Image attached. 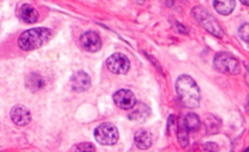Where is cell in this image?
I'll return each mask as SVG.
<instances>
[{
    "label": "cell",
    "instance_id": "30bf717a",
    "mask_svg": "<svg viewBox=\"0 0 249 152\" xmlns=\"http://www.w3.org/2000/svg\"><path fill=\"white\" fill-rule=\"evenodd\" d=\"M70 84L75 92L81 93L88 90L90 86V77L84 71L76 72L70 78Z\"/></svg>",
    "mask_w": 249,
    "mask_h": 152
},
{
    "label": "cell",
    "instance_id": "4fadbf2b",
    "mask_svg": "<svg viewBox=\"0 0 249 152\" xmlns=\"http://www.w3.org/2000/svg\"><path fill=\"white\" fill-rule=\"evenodd\" d=\"M213 7L218 14L223 15H228L233 11L235 7V1L234 0H213Z\"/></svg>",
    "mask_w": 249,
    "mask_h": 152
},
{
    "label": "cell",
    "instance_id": "8fae6325",
    "mask_svg": "<svg viewBox=\"0 0 249 152\" xmlns=\"http://www.w3.org/2000/svg\"><path fill=\"white\" fill-rule=\"evenodd\" d=\"M134 143L139 149L142 150L150 148L152 145V136L150 132L143 128L138 129L134 133Z\"/></svg>",
    "mask_w": 249,
    "mask_h": 152
},
{
    "label": "cell",
    "instance_id": "52a82bcc",
    "mask_svg": "<svg viewBox=\"0 0 249 152\" xmlns=\"http://www.w3.org/2000/svg\"><path fill=\"white\" fill-rule=\"evenodd\" d=\"M115 105L121 109H131L136 105V98L129 89H120L113 95Z\"/></svg>",
    "mask_w": 249,
    "mask_h": 152
},
{
    "label": "cell",
    "instance_id": "2e32d148",
    "mask_svg": "<svg viewBox=\"0 0 249 152\" xmlns=\"http://www.w3.org/2000/svg\"><path fill=\"white\" fill-rule=\"evenodd\" d=\"M149 107L144 104H138L137 107L128 115L129 119L142 121L148 117Z\"/></svg>",
    "mask_w": 249,
    "mask_h": 152
},
{
    "label": "cell",
    "instance_id": "e0dca14e",
    "mask_svg": "<svg viewBox=\"0 0 249 152\" xmlns=\"http://www.w3.org/2000/svg\"><path fill=\"white\" fill-rule=\"evenodd\" d=\"M188 133L189 131L185 127L183 120L180 124H178V132H177V137L180 145L182 147H186L188 145Z\"/></svg>",
    "mask_w": 249,
    "mask_h": 152
},
{
    "label": "cell",
    "instance_id": "3957f363",
    "mask_svg": "<svg viewBox=\"0 0 249 152\" xmlns=\"http://www.w3.org/2000/svg\"><path fill=\"white\" fill-rule=\"evenodd\" d=\"M194 19L207 32L217 38L223 37V29L215 17L203 7H195L192 10Z\"/></svg>",
    "mask_w": 249,
    "mask_h": 152
},
{
    "label": "cell",
    "instance_id": "7c38bea8",
    "mask_svg": "<svg viewBox=\"0 0 249 152\" xmlns=\"http://www.w3.org/2000/svg\"><path fill=\"white\" fill-rule=\"evenodd\" d=\"M18 15L21 20L24 21L25 23H34L38 20V17H39V14L37 10L29 4H23L19 8Z\"/></svg>",
    "mask_w": 249,
    "mask_h": 152
},
{
    "label": "cell",
    "instance_id": "6da1fadb",
    "mask_svg": "<svg viewBox=\"0 0 249 152\" xmlns=\"http://www.w3.org/2000/svg\"><path fill=\"white\" fill-rule=\"evenodd\" d=\"M175 87L176 92L185 106L189 108H196L199 106V88L192 76L188 75H181L176 80Z\"/></svg>",
    "mask_w": 249,
    "mask_h": 152
},
{
    "label": "cell",
    "instance_id": "ba28073f",
    "mask_svg": "<svg viewBox=\"0 0 249 152\" xmlns=\"http://www.w3.org/2000/svg\"><path fill=\"white\" fill-rule=\"evenodd\" d=\"M82 47L89 52H96L102 46V42L99 35L94 31H88L80 37Z\"/></svg>",
    "mask_w": 249,
    "mask_h": 152
},
{
    "label": "cell",
    "instance_id": "ac0fdd59",
    "mask_svg": "<svg viewBox=\"0 0 249 152\" xmlns=\"http://www.w3.org/2000/svg\"><path fill=\"white\" fill-rule=\"evenodd\" d=\"M72 151H95V146L90 142H82L75 145Z\"/></svg>",
    "mask_w": 249,
    "mask_h": 152
},
{
    "label": "cell",
    "instance_id": "7402d4cb",
    "mask_svg": "<svg viewBox=\"0 0 249 152\" xmlns=\"http://www.w3.org/2000/svg\"><path fill=\"white\" fill-rule=\"evenodd\" d=\"M133 1H134L135 3H137V4H143L145 0H133Z\"/></svg>",
    "mask_w": 249,
    "mask_h": 152
},
{
    "label": "cell",
    "instance_id": "8992f818",
    "mask_svg": "<svg viewBox=\"0 0 249 152\" xmlns=\"http://www.w3.org/2000/svg\"><path fill=\"white\" fill-rule=\"evenodd\" d=\"M129 60L128 58L121 53H113L106 59V67L107 69L116 75H124L129 70Z\"/></svg>",
    "mask_w": 249,
    "mask_h": 152
},
{
    "label": "cell",
    "instance_id": "277c9868",
    "mask_svg": "<svg viewBox=\"0 0 249 152\" xmlns=\"http://www.w3.org/2000/svg\"><path fill=\"white\" fill-rule=\"evenodd\" d=\"M214 68L225 75H238L241 71L240 63L231 54L218 52L213 59Z\"/></svg>",
    "mask_w": 249,
    "mask_h": 152
},
{
    "label": "cell",
    "instance_id": "9c48e42d",
    "mask_svg": "<svg viewBox=\"0 0 249 152\" xmlns=\"http://www.w3.org/2000/svg\"><path fill=\"white\" fill-rule=\"evenodd\" d=\"M12 121L18 126H25L31 121V113L29 109L22 105H16L10 111Z\"/></svg>",
    "mask_w": 249,
    "mask_h": 152
},
{
    "label": "cell",
    "instance_id": "ffe728a7",
    "mask_svg": "<svg viewBox=\"0 0 249 152\" xmlns=\"http://www.w3.org/2000/svg\"><path fill=\"white\" fill-rule=\"evenodd\" d=\"M203 149L206 150V151H218L219 148H218V145L216 143H213V142H207L203 145Z\"/></svg>",
    "mask_w": 249,
    "mask_h": 152
},
{
    "label": "cell",
    "instance_id": "5b68a950",
    "mask_svg": "<svg viewBox=\"0 0 249 152\" xmlns=\"http://www.w3.org/2000/svg\"><path fill=\"white\" fill-rule=\"evenodd\" d=\"M95 140L101 145H113L119 139V132L117 127L109 122L98 125L93 132Z\"/></svg>",
    "mask_w": 249,
    "mask_h": 152
},
{
    "label": "cell",
    "instance_id": "44dd1931",
    "mask_svg": "<svg viewBox=\"0 0 249 152\" xmlns=\"http://www.w3.org/2000/svg\"><path fill=\"white\" fill-rule=\"evenodd\" d=\"M240 2H241L242 4H244L245 6H248V5H249V0H240Z\"/></svg>",
    "mask_w": 249,
    "mask_h": 152
},
{
    "label": "cell",
    "instance_id": "9a60e30c",
    "mask_svg": "<svg viewBox=\"0 0 249 152\" xmlns=\"http://www.w3.org/2000/svg\"><path fill=\"white\" fill-rule=\"evenodd\" d=\"M183 123L189 132H196L200 127V121L197 114L189 112L183 118Z\"/></svg>",
    "mask_w": 249,
    "mask_h": 152
},
{
    "label": "cell",
    "instance_id": "d6986e66",
    "mask_svg": "<svg viewBox=\"0 0 249 152\" xmlns=\"http://www.w3.org/2000/svg\"><path fill=\"white\" fill-rule=\"evenodd\" d=\"M238 35L239 37L244 41V42H248V37H249V26L247 22H244L243 24H241L238 28Z\"/></svg>",
    "mask_w": 249,
    "mask_h": 152
},
{
    "label": "cell",
    "instance_id": "5bb4252c",
    "mask_svg": "<svg viewBox=\"0 0 249 152\" xmlns=\"http://www.w3.org/2000/svg\"><path fill=\"white\" fill-rule=\"evenodd\" d=\"M25 85L29 90L35 92V91L40 90L45 85V81L41 75L32 73L26 76Z\"/></svg>",
    "mask_w": 249,
    "mask_h": 152
},
{
    "label": "cell",
    "instance_id": "7a4b0ae2",
    "mask_svg": "<svg viewBox=\"0 0 249 152\" xmlns=\"http://www.w3.org/2000/svg\"><path fill=\"white\" fill-rule=\"evenodd\" d=\"M51 30L46 27H35L24 31L18 40V46L25 51H30L41 47L51 38Z\"/></svg>",
    "mask_w": 249,
    "mask_h": 152
}]
</instances>
